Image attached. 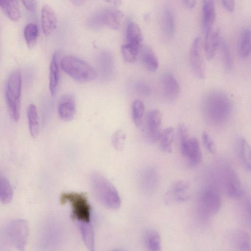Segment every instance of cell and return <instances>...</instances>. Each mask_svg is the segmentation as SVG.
<instances>
[{
	"mask_svg": "<svg viewBox=\"0 0 251 251\" xmlns=\"http://www.w3.org/2000/svg\"><path fill=\"white\" fill-rule=\"evenodd\" d=\"M62 203L69 202L72 208L73 218L77 222L90 223L91 207L82 193L67 192L60 197Z\"/></svg>",
	"mask_w": 251,
	"mask_h": 251,
	"instance_id": "obj_6",
	"label": "cell"
},
{
	"mask_svg": "<svg viewBox=\"0 0 251 251\" xmlns=\"http://www.w3.org/2000/svg\"><path fill=\"white\" fill-rule=\"evenodd\" d=\"M38 34V28L36 25L30 23L25 25L24 30V36L28 48L32 49L34 47Z\"/></svg>",
	"mask_w": 251,
	"mask_h": 251,
	"instance_id": "obj_29",
	"label": "cell"
},
{
	"mask_svg": "<svg viewBox=\"0 0 251 251\" xmlns=\"http://www.w3.org/2000/svg\"><path fill=\"white\" fill-rule=\"evenodd\" d=\"M174 138V128L168 127L161 131L158 141L161 150L166 152H170L172 150Z\"/></svg>",
	"mask_w": 251,
	"mask_h": 251,
	"instance_id": "obj_28",
	"label": "cell"
},
{
	"mask_svg": "<svg viewBox=\"0 0 251 251\" xmlns=\"http://www.w3.org/2000/svg\"><path fill=\"white\" fill-rule=\"evenodd\" d=\"M58 57V53L57 52H54L50 66L49 88L53 96L56 93L59 79Z\"/></svg>",
	"mask_w": 251,
	"mask_h": 251,
	"instance_id": "obj_21",
	"label": "cell"
},
{
	"mask_svg": "<svg viewBox=\"0 0 251 251\" xmlns=\"http://www.w3.org/2000/svg\"><path fill=\"white\" fill-rule=\"evenodd\" d=\"M144 240L148 250L151 251L161 250V238L158 232L153 229H149L144 234Z\"/></svg>",
	"mask_w": 251,
	"mask_h": 251,
	"instance_id": "obj_26",
	"label": "cell"
},
{
	"mask_svg": "<svg viewBox=\"0 0 251 251\" xmlns=\"http://www.w3.org/2000/svg\"><path fill=\"white\" fill-rule=\"evenodd\" d=\"M108 3L115 5H120L121 3L122 0H105Z\"/></svg>",
	"mask_w": 251,
	"mask_h": 251,
	"instance_id": "obj_42",
	"label": "cell"
},
{
	"mask_svg": "<svg viewBox=\"0 0 251 251\" xmlns=\"http://www.w3.org/2000/svg\"><path fill=\"white\" fill-rule=\"evenodd\" d=\"M222 2L225 8L229 12H233L235 9L234 0H222Z\"/></svg>",
	"mask_w": 251,
	"mask_h": 251,
	"instance_id": "obj_40",
	"label": "cell"
},
{
	"mask_svg": "<svg viewBox=\"0 0 251 251\" xmlns=\"http://www.w3.org/2000/svg\"><path fill=\"white\" fill-rule=\"evenodd\" d=\"M22 84L20 72L14 70L9 75L5 84L6 101L9 114L15 122L18 121L20 116Z\"/></svg>",
	"mask_w": 251,
	"mask_h": 251,
	"instance_id": "obj_4",
	"label": "cell"
},
{
	"mask_svg": "<svg viewBox=\"0 0 251 251\" xmlns=\"http://www.w3.org/2000/svg\"><path fill=\"white\" fill-rule=\"evenodd\" d=\"M162 26L165 34L168 36H172L175 30V24L173 14L171 10L166 7L162 15Z\"/></svg>",
	"mask_w": 251,
	"mask_h": 251,
	"instance_id": "obj_30",
	"label": "cell"
},
{
	"mask_svg": "<svg viewBox=\"0 0 251 251\" xmlns=\"http://www.w3.org/2000/svg\"><path fill=\"white\" fill-rule=\"evenodd\" d=\"M162 84L166 98L171 101L176 100L179 96L180 87L175 77L169 73L164 74L162 77Z\"/></svg>",
	"mask_w": 251,
	"mask_h": 251,
	"instance_id": "obj_17",
	"label": "cell"
},
{
	"mask_svg": "<svg viewBox=\"0 0 251 251\" xmlns=\"http://www.w3.org/2000/svg\"><path fill=\"white\" fill-rule=\"evenodd\" d=\"M103 11L104 25L117 29L123 25L124 21V14L119 10L109 8Z\"/></svg>",
	"mask_w": 251,
	"mask_h": 251,
	"instance_id": "obj_19",
	"label": "cell"
},
{
	"mask_svg": "<svg viewBox=\"0 0 251 251\" xmlns=\"http://www.w3.org/2000/svg\"><path fill=\"white\" fill-rule=\"evenodd\" d=\"M200 204L201 210L205 214L215 215L219 211L221 206V196L215 188H206L201 193Z\"/></svg>",
	"mask_w": 251,
	"mask_h": 251,
	"instance_id": "obj_7",
	"label": "cell"
},
{
	"mask_svg": "<svg viewBox=\"0 0 251 251\" xmlns=\"http://www.w3.org/2000/svg\"><path fill=\"white\" fill-rule=\"evenodd\" d=\"M229 240L231 246L236 250L244 251L251 250V236L244 229H235L232 230L229 234Z\"/></svg>",
	"mask_w": 251,
	"mask_h": 251,
	"instance_id": "obj_15",
	"label": "cell"
},
{
	"mask_svg": "<svg viewBox=\"0 0 251 251\" xmlns=\"http://www.w3.org/2000/svg\"><path fill=\"white\" fill-rule=\"evenodd\" d=\"M62 69L74 79L89 82L97 77V72L89 63L74 56L63 57L60 62Z\"/></svg>",
	"mask_w": 251,
	"mask_h": 251,
	"instance_id": "obj_5",
	"label": "cell"
},
{
	"mask_svg": "<svg viewBox=\"0 0 251 251\" xmlns=\"http://www.w3.org/2000/svg\"><path fill=\"white\" fill-rule=\"evenodd\" d=\"M25 8L30 12H33L36 8V0H21Z\"/></svg>",
	"mask_w": 251,
	"mask_h": 251,
	"instance_id": "obj_39",
	"label": "cell"
},
{
	"mask_svg": "<svg viewBox=\"0 0 251 251\" xmlns=\"http://www.w3.org/2000/svg\"><path fill=\"white\" fill-rule=\"evenodd\" d=\"M251 31L250 29L245 28L243 29L241 33L239 51L242 57H248L251 52Z\"/></svg>",
	"mask_w": 251,
	"mask_h": 251,
	"instance_id": "obj_32",
	"label": "cell"
},
{
	"mask_svg": "<svg viewBox=\"0 0 251 251\" xmlns=\"http://www.w3.org/2000/svg\"><path fill=\"white\" fill-rule=\"evenodd\" d=\"M140 48L126 43L123 45L121 48V52L124 60L129 63L135 61L139 54Z\"/></svg>",
	"mask_w": 251,
	"mask_h": 251,
	"instance_id": "obj_34",
	"label": "cell"
},
{
	"mask_svg": "<svg viewBox=\"0 0 251 251\" xmlns=\"http://www.w3.org/2000/svg\"><path fill=\"white\" fill-rule=\"evenodd\" d=\"M71 1L75 4L77 5H80L83 4L85 0H71Z\"/></svg>",
	"mask_w": 251,
	"mask_h": 251,
	"instance_id": "obj_43",
	"label": "cell"
},
{
	"mask_svg": "<svg viewBox=\"0 0 251 251\" xmlns=\"http://www.w3.org/2000/svg\"><path fill=\"white\" fill-rule=\"evenodd\" d=\"M215 17V8L213 0H202L201 22L204 37L211 32Z\"/></svg>",
	"mask_w": 251,
	"mask_h": 251,
	"instance_id": "obj_13",
	"label": "cell"
},
{
	"mask_svg": "<svg viewBox=\"0 0 251 251\" xmlns=\"http://www.w3.org/2000/svg\"><path fill=\"white\" fill-rule=\"evenodd\" d=\"M88 28L97 30L104 25L103 11L98 12L91 16L87 21Z\"/></svg>",
	"mask_w": 251,
	"mask_h": 251,
	"instance_id": "obj_35",
	"label": "cell"
},
{
	"mask_svg": "<svg viewBox=\"0 0 251 251\" xmlns=\"http://www.w3.org/2000/svg\"><path fill=\"white\" fill-rule=\"evenodd\" d=\"M181 154L193 166L198 165L202 158V153L199 141L196 138H189L179 142Z\"/></svg>",
	"mask_w": 251,
	"mask_h": 251,
	"instance_id": "obj_10",
	"label": "cell"
},
{
	"mask_svg": "<svg viewBox=\"0 0 251 251\" xmlns=\"http://www.w3.org/2000/svg\"><path fill=\"white\" fill-rule=\"evenodd\" d=\"M224 180L227 195L233 199H239L243 195L240 178L230 166L226 167L224 173Z\"/></svg>",
	"mask_w": 251,
	"mask_h": 251,
	"instance_id": "obj_11",
	"label": "cell"
},
{
	"mask_svg": "<svg viewBox=\"0 0 251 251\" xmlns=\"http://www.w3.org/2000/svg\"><path fill=\"white\" fill-rule=\"evenodd\" d=\"M189 61L195 75L202 79L205 75L204 65L202 55V40L198 37L193 41L189 52Z\"/></svg>",
	"mask_w": 251,
	"mask_h": 251,
	"instance_id": "obj_8",
	"label": "cell"
},
{
	"mask_svg": "<svg viewBox=\"0 0 251 251\" xmlns=\"http://www.w3.org/2000/svg\"><path fill=\"white\" fill-rule=\"evenodd\" d=\"M29 234L26 221L17 219L11 221L0 231V247L4 250L22 251L25 248Z\"/></svg>",
	"mask_w": 251,
	"mask_h": 251,
	"instance_id": "obj_2",
	"label": "cell"
},
{
	"mask_svg": "<svg viewBox=\"0 0 251 251\" xmlns=\"http://www.w3.org/2000/svg\"><path fill=\"white\" fill-rule=\"evenodd\" d=\"M186 6L188 8H193L195 4L196 0H183Z\"/></svg>",
	"mask_w": 251,
	"mask_h": 251,
	"instance_id": "obj_41",
	"label": "cell"
},
{
	"mask_svg": "<svg viewBox=\"0 0 251 251\" xmlns=\"http://www.w3.org/2000/svg\"><path fill=\"white\" fill-rule=\"evenodd\" d=\"M41 25L46 36L51 34L56 28L57 18L53 10L49 5H45L41 10Z\"/></svg>",
	"mask_w": 251,
	"mask_h": 251,
	"instance_id": "obj_16",
	"label": "cell"
},
{
	"mask_svg": "<svg viewBox=\"0 0 251 251\" xmlns=\"http://www.w3.org/2000/svg\"><path fill=\"white\" fill-rule=\"evenodd\" d=\"M202 112L206 121L211 126H219L229 119L232 105L225 93L213 91L206 94L202 101Z\"/></svg>",
	"mask_w": 251,
	"mask_h": 251,
	"instance_id": "obj_1",
	"label": "cell"
},
{
	"mask_svg": "<svg viewBox=\"0 0 251 251\" xmlns=\"http://www.w3.org/2000/svg\"><path fill=\"white\" fill-rule=\"evenodd\" d=\"M145 112V105L142 101L136 100L134 101L132 107V119L136 126L139 127L142 123Z\"/></svg>",
	"mask_w": 251,
	"mask_h": 251,
	"instance_id": "obj_33",
	"label": "cell"
},
{
	"mask_svg": "<svg viewBox=\"0 0 251 251\" xmlns=\"http://www.w3.org/2000/svg\"><path fill=\"white\" fill-rule=\"evenodd\" d=\"M190 185L185 180H179L174 183L164 196L166 204L184 202L190 197Z\"/></svg>",
	"mask_w": 251,
	"mask_h": 251,
	"instance_id": "obj_9",
	"label": "cell"
},
{
	"mask_svg": "<svg viewBox=\"0 0 251 251\" xmlns=\"http://www.w3.org/2000/svg\"><path fill=\"white\" fill-rule=\"evenodd\" d=\"M139 54L142 64L148 71L152 72L158 69L159 63L157 58L150 47L141 46Z\"/></svg>",
	"mask_w": 251,
	"mask_h": 251,
	"instance_id": "obj_18",
	"label": "cell"
},
{
	"mask_svg": "<svg viewBox=\"0 0 251 251\" xmlns=\"http://www.w3.org/2000/svg\"><path fill=\"white\" fill-rule=\"evenodd\" d=\"M76 223L84 242L89 250L93 251L94 248L95 237L93 227L90 223L76 221Z\"/></svg>",
	"mask_w": 251,
	"mask_h": 251,
	"instance_id": "obj_24",
	"label": "cell"
},
{
	"mask_svg": "<svg viewBox=\"0 0 251 251\" xmlns=\"http://www.w3.org/2000/svg\"><path fill=\"white\" fill-rule=\"evenodd\" d=\"M220 43V31L217 29L205 37L204 50L206 58L212 59L215 56Z\"/></svg>",
	"mask_w": 251,
	"mask_h": 251,
	"instance_id": "obj_20",
	"label": "cell"
},
{
	"mask_svg": "<svg viewBox=\"0 0 251 251\" xmlns=\"http://www.w3.org/2000/svg\"><path fill=\"white\" fill-rule=\"evenodd\" d=\"M126 134L121 129L115 132L112 137V143L114 147L120 150L123 147L126 139Z\"/></svg>",
	"mask_w": 251,
	"mask_h": 251,
	"instance_id": "obj_37",
	"label": "cell"
},
{
	"mask_svg": "<svg viewBox=\"0 0 251 251\" xmlns=\"http://www.w3.org/2000/svg\"><path fill=\"white\" fill-rule=\"evenodd\" d=\"M239 155L243 164L249 171L251 170V156L250 146L243 137H241L238 141Z\"/></svg>",
	"mask_w": 251,
	"mask_h": 251,
	"instance_id": "obj_27",
	"label": "cell"
},
{
	"mask_svg": "<svg viewBox=\"0 0 251 251\" xmlns=\"http://www.w3.org/2000/svg\"><path fill=\"white\" fill-rule=\"evenodd\" d=\"M27 116L30 134L35 139L39 132V123L37 109L34 104H31L28 106Z\"/></svg>",
	"mask_w": 251,
	"mask_h": 251,
	"instance_id": "obj_25",
	"label": "cell"
},
{
	"mask_svg": "<svg viewBox=\"0 0 251 251\" xmlns=\"http://www.w3.org/2000/svg\"><path fill=\"white\" fill-rule=\"evenodd\" d=\"M142 41V35L140 27L134 22L129 23L126 28V43L141 47Z\"/></svg>",
	"mask_w": 251,
	"mask_h": 251,
	"instance_id": "obj_22",
	"label": "cell"
},
{
	"mask_svg": "<svg viewBox=\"0 0 251 251\" xmlns=\"http://www.w3.org/2000/svg\"><path fill=\"white\" fill-rule=\"evenodd\" d=\"M221 51L225 68L230 70L232 66V59L230 49L226 41L221 42Z\"/></svg>",
	"mask_w": 251,
	"mask_h": 251,
	"instance_id": "obj_36",
	"label": "cell"
},
{
	"mask_svg": "<svg viewBox=\"0 0 251 251\" xmlns=\"http://www.w3.org/2000/svg\"><path fill=\"white\" fill-rule=\"evenodd\" d=\"M0 7L11 20H19L20 11L18 0H0Z\"/></svg>",
	"mask_w": 251,
	"mask_h": 251,
	"instance_id": "obj_23",
	"label": "cell"
},
{
	"mask_svg": "<svg viewBox=\"0 0 251 251\" xmlns=\"http://www.w3.org/2000/svg\"><path fill=\"white\" fill-rule=\"evenodd\" d=\"M58 112L60 119L65 122H70L74 118L76 105L73 95L65 94L61 97L58 104Z\"/></svg>",
	"mask_w": 251,
	"mask_h": 251,
	"instance_id": "obj_14",
	"label": "cell"
},
{
	"mask_svg": "<svg viewBox=\"0 0 251 251\" xmlns=\"http://www.w3.org/2000/svg\"><path fill=\"white\" fill-rule=\"evenodd\" d=\"M162 116L156 109L150 111L147 117V135L149 140L154 143L158 141L161 132Z\"/></svg>",
	"mask_w": 251,
	"mask_h": 251,
	"instance_id": "obj_12",
	"label": "cell"
},
{
	"mask_svg": "<svg viewBox=\"0 0 251 251\" xmlns=\"http://www.w3.org/2000/svg\"><path fill=\"white\" fill-rule=\"evenodd\" d=\"M13 198V190L8 180L0 175V201L4 204L9 203Z\"/></svg>",
	"mask_w": 251,
	"mask_h": 251,
	"instance_id": "obj_31",
	"label": "cell"
},
{
	"mask_svg": "<svg viewBox=\"0 0 251 251\" xmlns=\"http://www.w3.org/2000/svg\"><path fill=\"white\" fill-rule=\"evenodd\" d=\"M202 143L209 152L214 153L216 151L215 143L210 135L206 132H203L201 136Z\"/></svg>",
	"mask_w": 251,
	"mask_h": 251,
	"instance_id": "obj_38",
	"label": "cell"
},
{
	"mask_svg": "<svg viewBox=\"0 0 251 251\" xmlns=\"http://www.w3.org/2000/svg\"><path fill=\"white\" fill-rule=\"evenodd\" d=\"M90 184L95 197L102 204L112 209L119 207L121 200L118 191L103 176L99 174H93Z\"/></svg>",
	"mask_w": 251,
	"mask_h": 251,
	"instance_id": "obj_3",
	"label": "cell"
}]
</instances>
